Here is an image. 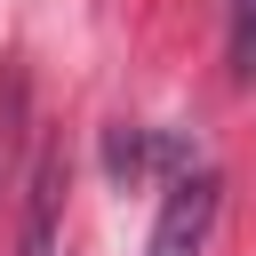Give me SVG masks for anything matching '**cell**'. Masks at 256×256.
Returning a JSON list of instances; mask_svg holds the SVG:
<instances>
[{
	"instance_id": "6da1fadb",
	"label": "cell",
	"mask_w": 256,
	"mask_h": 256,
	"mask_svg": "<svg viewBox=\"0 0 256 256\" xmlns=\"http://www.w3.org/2000/svg\"><path fill=\"white\" fill-rule=\"evenodd\" d=\"M216 176L208 168H184L176 184H168V200H160V216H152V240H144V256H200L208 248V224H216Z\"/></svg>"
},
{
	"instance_id": "7a4b0ae2",
	"label": "cell",
	"mask_w": 256,
	"mask_h": 256,
	"mask_svg": "<svg viewBox=\"0 0 256 256\" xmlns=\"http://www.w3.org/2000/svg\"><path fill=\"white\" fill-rule=\"evenodd\" d=\"M56 224H64V152L48 144L32 160V184H24V232H16V256H56Z\"/></svg>"
},
{
	"instance_id": "3957f363",
	"label": "cell",
	"mask_w": 256,
	"mask_h": 256,
	"mask_svg": "<svg viewBox=\"0 0 256 256\" xmlns=\"http://www.w3.org/2000/svg\"><path fill=\"white\" fill-rule=\"evenodd\" d=\"M152 160H184V144L176 136H144V128H112L104 136V168L112 176H144Z\"/></svg>"
},
{
	"instance_id": "277c9868",
	"label": "cell",
	"mask_w": 256,
	"mask_h": 256,
	"mask_svg": "<svg viewBox=\"0 0 256 256\" xmlns=\"http://www.w3.org/2000/svg\"><path fill=\"white\" fill-rule=\"evenodd\" d=\"M16 144H24V72L8 64V72H0V184H8V168H16Z\"/></svg>"
},
{
	"instance_id": "5b68a950",
	"label": "cell",
	"mask_w": 256,
	"mask_h": 256,
	"mask_svg": "<svg viewBox=\"0 0 256 256\" xmlns=\"http://www.w3.org/2000/svg\"><path fill=\"white\" fill-rule=\"evenodd\" d=\"M232 72L256 80V0H232Z\"/></svg>"
}]
</instances>
